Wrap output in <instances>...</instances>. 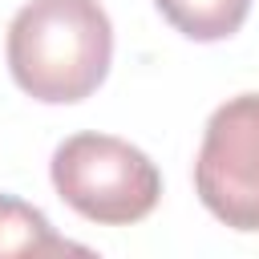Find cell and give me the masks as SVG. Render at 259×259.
Listing matches in <instances>:
<instances>
[{
  "label": "cell",
  "mask_w": 259,
  "mask_h": 259,
  "mask_svg": "<svg viewBox=\"0 0 259 259\" xmlns=\"http://www.w3.org/2000/svg\"><path fill=\"white\" fill-rule=\"evenodd\" d=\"M202 206L231 231H259V93L223 101L194 158Z\"/></svg>",
  "instance_id": "3957f363"
},
{
  "label": "cell",
  "mask_w": 259,
  "mask_h": 259,
  "mask_svg": "<svg viewBox=\"0 0 259 259\" xmlns=\"http://www.w3.org/2000/svg\"><path fill=\"white\" fill-rule=\"evenodd\" d=\"M8 73L45 101H85L109 73L113 24L97 0H28L8 24Z\"/></svg>",
  "instance_id": "6da1fadb"
},
{
  "label": "cell",
  "mask_w": 259,
  "mask_h": 259,
  "mask_svg": "<svg viewBox=\"0 0 259 259\" xmlns=\"http://www.w3.org/2000/svg\"><path fill=\"white\" fill-rule=\"evenodd\" d=\"M158 12L190 40H227L243 28L251 0H154Z\"/></svg>",
  "instance_id": "5b68a950"
},
{
  "label": "cell",
  "mask_w": 259,
  "mask_h": 259,
  "mask_svg": "<svg viewBox=\"0 0 259 259\" xmlns=\"http://www.w3.org/2000/svg\"><path fill=\"white\" fill-rule=\"evenodd\" d=\"M65 251H85V247L61 239L36 206H28L12 194H0V259L4 255H32L36 259V255H65Z\"/></svg>",
  "instance_id": "277c9868"
},
{
  "label": "cell",
  "mask_w": 259,
  "mask_h": 259,
  "mask_svg": "<svg viewBox=\"0 0 259 259\" xmlns=\"http://www.w3.org/2000/svg\"><path fill=\"white\" fill-rule=\"evenodd\" d=\"M57 194L89 223L125 227L146 219L162 198V174L138 146L113 134H73L49 162Z\"/></svg>",
  "instance_id": "7a4b0ae2"
}]
</instances>
